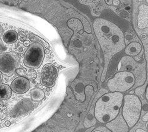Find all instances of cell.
<instances>
[{"label":"cell","mask_w":148,"mask_h":132,"mask_svg":"<svg viewBox=\"0 0 148 132\" xmlns=\"http://www.w3.org/2000/svg\"><path fill=\"white\" fill-rule=\"evenodd\" d=\"M93 28L103 55V69L101 78V81L103 82L111 60L125 48L124 35L117 25L102 18L93 20Z\"/></svg>","instance_id":"1"},{"label":"cell","mask_w":148,"mask_h":132,"mask_svg":"<svg viewBox=\"0 0 148 132\" xmlns=\"http://www.w3.org/2000/svg\"><path fill=\"white\" fill-rule=\"evenodd\" d=\"M124 95L120 92H107L101 96L95 103L94 115L98 122L106 124L120 114Z\"/></svg>","instance_id":"2"},{"label":"cell","mask_w":148,"mask_h":132,"mask_svg":"<svg viewBox=\"0 0 148 132\" xmlns=\"http://www.w3.org/2000/svg\"><path fill=\"white\" fill-rule=\"evenodd\" d=\"M142 109V102L138 96L133 94L124 96L121 115L130 129L133 127L139 122Z\"/></svg>","instance_id":"3"},{"label":"cell","mask_w":148,"mask_h":132,"mask_svg":"<svg viewBox=\"0 0 148 132\" xmlns=\"http://www.w3.org/2000/svg\"><path fill=\"white\" fill-rule=\"evenodd\" d=\"M136 82L134 75L129 71H121L108 80L107 86L111 92L123 93L130 89Z\"/></svg>","instance_id":"4"},{"label":"cell","mask_w":148,"mask_h":132,"mask_svg":"<svg viewBox=\"0 0 148 132\" xmlns=\"http://www.w3.org/2000/svg\"><path fill=\"white\" fill-rule=\"evenodd\" d=\"M44 48L39 42H35L30 45L26 50L24 64L27 67L39 68L43 62L44 58Z\"/></svg>","instance_id":"5"},{"label":"cell","mask_w":148,"mask_h":132,"mask_svg":"<svg viewBox=\"0 0 148 132\" xmlns=\"http://www.w3.org/2000/svg\"><path fill=\"white\" fill-rule=\"evenodd\" d=\"M20 58L14 52H6L0 56V72L1 73L11 76L16 71Z\"/></svg>","instance_id":"6"},{"label":"cell","mask_w":148,"mask_h":132,"mask_svg":"<svg viewBox=\"0 0 148 132\" xmlns=\"http://www.w3.org/2000/svg\"><path fill=\"white\" fill-rule=\"evenodd\" d=\"M58 73V69L54 65L52 64L45 65L41 73L42 85L48 87L53 86L57 78Z\"/></svg>","instance_id":"7"},{"label":"cell","mask_w":148,"mask_h":132,"mask_svg":"<svg viewBox=\"0 0 148 132\" xmlns=\"http://www.w3.org/2000/svg\"><path fill=\"white\" fill-rule=\"evenodd\" d=\"M105 126L111 132H129L130 130L127 123L120 114Z\"/></svg>","instance_id":"8"},{"label":"cell","mask_w":148,"mask_h":132,"mask_svg":"<svg viewBox=\"0 0 148 132\" xmlns=\"http://www.w3.org/2000/svg\"><path fill=\"white\" fill-rule=\"evenodd\" d=\"M107 92H108V90L105 89H102L97 94V95L95 96L94 100L92 103V106L89 110V112L88 113L87 116H86L85 118H84V120L83 126L84 127L90 128L92 127H94V126L96 125V124L97 123V120L96 118H95V117L94 115L95 103H96L97 101L98 100V99H99L101 96H102L103 94H106Z\"/></svg>","instance_id":"9"},{"label":"cell","mask_w":148,"mask_h":132,"mask_svg":"<svg viewBox=\"0 0 148 132\" xmlns=\"http://www.w3.org/2000/svg\"><path fill=\"white\" fill-rule=\"evenodd\" d=\"M30 83L25 77H18L12 83L11 89L16 94H23L26 93L29 89Z\"/></svg>","instance_id":"10"},{"label":"cell","mask_w":148,"mask_h":132,"mask_svg":"<svg viewBox=\"0 0 148 132\" xmlns=\"http://www.w3.org/2000/svg\"><path fill=\"white\" fill-rule=\"evenodd\" d=\"M33 108V105L32 102L29 100H23L20 101L17 105L15 107L12 111V115L13 116H18L20 115H23L30 110H32Z\"/></svg>","instance_id":"11"},{"label":"cell","mask_w":148,"mask_h":132,"mask_svg":"<svg viewBox=\"0 0 148 132\" xmlns=\"http://www.w3.org/2000/svg\"><path fill=\"white\" fill-rule=\"evenodd\" d=\"M137 26L139 29L148 27V6L142 5L139 7V13L137 16Z\"/></svg>","instance_id":"12"},{"label":"cell","mask_w":148,"mask_h":132,"mask_svg":"<svg viewBox=\"0 0 148 132\" xmlns=\"http://www.w3.org/2000/svg\"><path fill=\"white\" fill-rule=\"evenodd\" d=\"M142 50L141 44L137 42H132L125 48V53L130 57L138 56Z\"/></svg>","instance_id":"13"},{"label":"cell","mask_w":148,"mask_h":132,"mask_svg":"<svg viewBox=\"0 0 148 132\" xmlns=\"http://www.w3.org/2000/svg\"><path fill=\"white\" fill-rule=\"evenodd\" d=\"M12 89L8 85L0 84V100H8L12 96Z\"/></svg>","instance_id":"14"},{"label":"cell","mask_w":148,"mask_h":132,"mask_svg":"<svg viewBox=\"0 0 148 132\" xmlns=\"http://www.w3.org/2000/svg\"><path fill=\"white\" fill-rule=\"evenodd\" d=\"M18 34L14 30H9L3 35V40L7 43H13L17 41Z\"/></svg>","instance_id":"15"},{"label":"cell","mask_w":148,"mask_h":132,"mask_svg":"<svg viewBox=\"0 0 148 132\" xmlns=\"http://www.w3.org/2000/svg\"><path fill=\"white\" fill-rule=\"evenodd\" d=\"M31 97L35 101H40L45 98V93L39 88H34L31 91Z\"/></svg>","instance_id":"16"},{"label":"cell","mask_w":148,"mask_h":132,"mask_svg":"<svg viewBox=\"0 0 148 132\" xmlns=\"http://www.w3.org/2000/svg\"><path fill=\"white\" fill-rule=\"evenodd\" d=\"M25 77L29 80H34L36 78V72L34 69H30L26 72Z\"/></svg>","instance_id":"17"},{"label":"cell","mask_w":148,"mask_h":132,"mask_svg":"<svg viewBox=\"0 0 148 132\" xmlns=\"http://www.w3.org/2000/svg\"><path fill=\"white\" fill-rule=\"evenodd\" d=\"M16 72L19 76H21L22 77H24L26 76V70L25 69L22 68V69H19L16 70Z\"/></svg>","instance_id":"18"},{"label":"cell","mask_w":148,"mask_h":132,"mask_svg":"<svg viewBox=\"0 0 148 132\" xmlns=\"http://www.w3.org/2000/svg\"><path fill=\"white\" fill-rule=\"evenodd\" d=\"M142 121H143V122H148V111L143 116Z\"/></svg>","instance_id":"19"},{"label":"cell","mask_w":148,"mask_h":132,"mask_svg":"<svg viewBox=\"0 0 148 132\" xmlns=\"http://www.w3.org/2000/svg\"><path fill=\"white\" fill-rule=\"evenodd\" d=\"M5 50V47L3 45L2 43L0 42V54H1Z\"/></svg>","instance_id":"20"},{"label":"cell","mask_w":148,"mask_h":132,"mask_svg":"<svg viewBox=\"0 0 148 132\" xmlns=\"http://www.w3.org/2000/svg\"><path fill=\"white\" fill-rule=\"evenodd\" d=\"M120 2L119 0H113L112 1V4L115 6H119Z\"/></svg>","instance_id":"21"},{"label":"cell","mask_w":148,"mask_h":132,"mask_svg":"<svg viewBox=\"0 0 148 132\" xmlns=\"http://www.w3.org/2000/svg\"><path fill=\"white\" fill-rule=\"evenodd\" d=\"M145 97H146V100L148 102V85L147 86L146 88V91H145Z\"/></svg>","instance_id":"22"},{"label":"cell","mask_w":148,"mask_h":132,"mask_svg":"<svg viewBox=\"0 0 148 132\" xmlns=\"http://www.w3.org/2000/svg\"><path fill=\"white\" fill-rule=\"evenodd\" d=\"M143 109L144 111H148V104H146L143 106Z\"/></svg>","instance_id":"23"},{"label":"cell","mask_w":148,"mask_h":132,"mask_svg":"<svg viewBox=\"0 0 148 132\" xmlns=\"http://www.w3.org/2000/svg\"><path fill=\"white\" fill-rule=\"evenodd\" d=\"M135 132H147V131L143 129H137L136 130Z\"/></svg>","instance_id":"24"},{"label":"cell","mask_w":148,"mask_h":132,"mask_svg":"<svg viewBox=\"0 0 148 132\" xmlns=\"http://www.w3.org/2000/svg\"><path fill=\"white\" fill-rule=\"evenodd\" d=\"M94 129H95V127H92L88 128V129H87L84 132H92Z\"/></svg>","instance_id":"25"},{"label":"cell","mask_w":148,"mask_h":132,"mask_svg":"<svg viewBox=\"0 0 148 132\" xmlns=\"http://www.w3.org/2000/svg\"><path fill=\"white\" fill-rule=\"evenodd\" d=\"M105 2H106V3L109 6H111L112 4V0H105Z\"/></svg>","instance_id":"26"},{"label":"cell","mask_w":148,"mask_h":132,"mask_svg":"<svg viewBox=\"0 0 148 132\" xmlns=\"http://www.w3.org/2000/svg\"><path fill=\"white\" fill-rule=\"evenodd\" d=\"M3 29L2 26L0 25V36H1V35L3 34Z\"/></svg>","instance_id":"27"},{"label":"cell","mask_w":148,"mask_h":132,"mask_svg":"<svg viewBox=\"0 0 148 132\" xmlns=\"http://www.w3.org/2000/svg\"><path fill=\"white\" fill-rule=\"evenodd\" d=\"M5 124L6 126H10V124H11V123H10L9 121H7V122L5 123Z\"/></svg>","instance_id":"28"},{"label":"cell","mask_w":148,"mask_h":132,"mask_svg":"<svg viewBox=\"0 0 148 132\" xmlns=\"http://www.w3.org/2000/svg\"><path fill=\"white\" fill-rule=\"evenodd\" d=\"M2 79H3V75H2L1 72H0V82L2 81Z\"/></svg>","instance_id":"29"},{"label":"cell","mask_w":148,"mask_h":132,"mask_svg":"<svg viewBox=\"0 0 148 132\" xmlns=\"http://www.w3.org/2000/svg\"><path fill=\"white\" fill-rule=\"evenodd\" d=\"M29 43L27 41H26V42H25V46L27 47V46H29Z\"/></svg>","instance_id":"30"},{"label":"cell","mask_w":148,"mask_h":132,"mask_svg":"<svg viewBox=\"0 0 148 132\" xmlns=\"http://www.w3.org/2000/svg\"><path fill=\"white\" fill-rule=\"evenodd\" d=\"M125 10L129 11V10H130V7H126L125 8Z\"/></svg>","instance_id":"31"},{"label":"cell","mask_w":148,"mask_h":132,"mask_svg":"<svg viewBox=\"0 0 148 132\" xmlns=\"http://www.w3.org/2000/svg\"><path fill=\"white\" fill-rule=\"evenodd\" d=\"M49 51L48 49H47V50H45V51H44V52L46 53V54H48V53H49Z\"/></svg>","instance_id":"32"},{"label":"cell","mask_w":148,"mask_h":132,"mask_svg":"<svg viewBox=\"0 0 148 132\" xmlns=\"http://www.w3.org/2000/svg\"><path fill=\"white\" fill-rule=\"evenodd\" d=\"M46 90H47V91H50L49 87H48L47 88V89H46Z\"/></svg>","instance_id":"33"},{"label":"cell","mask_w":148,"mask_h":132,"mask_svg":"<svg viewBox=\"0 0 148 132\" xmlns=\"http://www.w3.org/2000/svg\"><path fill=\"white\" fill-rule=\"evenodd\" d=\"M94 132H103V131H100V130H97V131H95Z\"/></svg>","instance_id":"34"},{"label":"cell","mask_w":148,"mask_h":132,"mask_svg":"<svg viewBox=\"0 0 148 132\" xmlns=\"http://www.w3.org/2000/svg\"><path fill=\"white\" fill-rule=\"evenodd\" d=\"M146 127H147V129H148V123H147V124H146Z\"/></svg>","instance_id":"35"},{"label":"cell","mask_w":148,"mask_h":132,"mask_svg":"<svg viewBox=\"0 0 148 132\" xmlns=\"http://www.w3.org/2000/svg\"><path fill=\"white\" fill-rule=\"evenodd\" d=\"M134 93V91H132L131 92H130V94H133Z\"/></svg>","instance_id":"36"},{"label":"cell","mask_w":148,"mask_h":132,"mask_svg":"<svg viewBox=\"0 0 148 132\" xmlns=\"http://www.w3.org/2000/svg\"><path fill=\"white\" fill-rule=\"evenodd\" d=\"M20 52L22 51V48H20Z\"/></svg>","instance_id":"37"}]
</instances>
